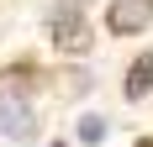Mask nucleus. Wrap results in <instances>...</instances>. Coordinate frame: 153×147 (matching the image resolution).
Masks as SVG:
<instances>
[{"label": "nucleus", "instance_id": "6", "mask_svg": "<svg viewBox=\"0 0 153 147\" xmlns=\"http://www.w3.org/2000/svg\"><path fill=\"white\" fill-rule=\"evenodd\" d=\"M48 147H69V142H48Z\"/></svg>", "mask_w": 153, "mask_h": 147}, {"label": "nucleus", "instance_id": "4", "mask_svg": "<svg viewBox=\"0 0 153 147\" xmlns=\"http://www.w3.org/2000/svg\"><path fill=\"white\" fill-rule=\"evenodd\" d=\"M148 89H153V53H148V58H137L132 68H127V84H122V95H127V100H143Z\"/></svg>", "mask_w": 153, "mask_h": 147}, {"label": "nucleus", "instance_id": "2", "mask_svg": "<svg viewBox=\"0 0 153 147\" xmlns=\"http://www.w3.org/2000/svg\"><path fill=\"white\" fill-rule=\"evenodd\" d=\"M32 105L27 100H16V95H0V132L5 137H32Z\"/></svg>", "mask_w": 153, "mask_h": 147}, {"label": "nucleus", "instance_id": "5", "mask_svg": "<svg viewBox=\"0 0 153 147\" xmlns=\"http://www.w3.org/2000/svg\"><path fill=\"white\" fill-rule=\"evenodd\" d=\"M100 137H106V121H100V116H85V121H79V142H85V147H95Z\"/></svg>", "mask_w": 153, "mask_h": 147}, {"label": "nucleus", "instance_id": "3", "mask_svg": "<svg viewBox=\"0 0 153 147\" xmlns=\"http://www.w3.org/2000/svg\"><path fill=\"white\" fill-rule=\"evenodd\" d=\"M53 42L69 47V53H85V47H90V26L79 21V11H69V16H58V21H53Z\"/></svg>", "mask_w": 153, "mask_h": 147}, {"label": "nucleus", "instance_id": "1", "mask_svg": "<svg viewBox=\"0 0 153 147\" xmlns=\"http://www.w3.org/2000/svg\"><path fill=\"white\" fill-rule=\"evenodd\" d=\"M148 21H153V0H111V11H106V26L116 37H132Z\"/></svg>", "mask_w": 153, "mask_h": 147}, {"label": "nucleus", "instance_id": "7", "mask_svg": "<svg viewBox=\"0 0 153 147\" xmlns=\"http://www.w3.org/2000/svg\"><path fill=\"white\" fill-rule=\"evenodd\" d=\"M137 147H153V137H148V142H137Z\"/></svg>", "mask_w": 153, "mask_h": 147}]
</instances>
